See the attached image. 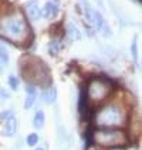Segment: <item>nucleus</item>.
<instances>
[{
	"label": "nucleus",
	"instance_id": "f257e3e1",
	"mask_svg": "<svg viewBox=\"0 0 142 150\" xmlns=\"http://www.w3.org/2000/svg\"><path fill=\"white\" fill-rule=\"evenodd\" d=\"M0 36L13 43H24L30 37L29 23L22 13H12L0 19Z\"/></svg>",
	"mask_w": 142,
	"mask_h": 150
},
{
	"label": "nucleus",
	"instance_id": "f8f14e48",
	"mask_svg": "<svg viewBox=\"0 0 142 150\" xmlns=\"http://www.w3.org/2000/svg\"><path fill=\"white\" fill-rule=\"evenodd\" d=\"M78 109H80V113H81V116H85V112H87V109H88V97H87V93L81 92V94H80V103H78Z\"/></svg>",
	"mask_w": 142,
	"mask_h": 150
},
{
	"label": "nucleus",
	"instance_id": "423d86ee",
	"mask_svg": "<svg viewBox=\"0 0 142 150\" xmlns=\"http://www.w3.org/2000/svg\"><path fill=\"white\" fill-rule=\"evenodd\" d=\"M17 132V120L14 116H9L6 119V123H4V129H3V134L7 136V137H13Z\"/></svg>",
	"mask_w": 142,
	"mask_h": 150
},
{
	"label": "nucleus",
	"instance_id": "39448f33",
	"mask_svg": "<svg viewBox=\"0 0 142 150\" xmlns=\"http://www.w3.org/2000/svg\"><path fill=\"white\" fill-rule=\"evenodd\" d=\"M36 63H31L29 64L27 67L23 69V73L26 76V79L31 80L33 83H37V84H41L44 86L46 83L50 81V74H48V69L46 67L44 62H41L40 59H34Z\"/></svg>",
	"mask_w": 142,
	"mask_h": 150
},
{
	"label": "nucleus",
	"instance_id": "f03ea898",
	"mask_svg": "<svg viewBox=\"0 0 142 150\" xmlns=\"http://www.w3.org/2000/svg\"><path fill=\"white\" fill-rule=\"evenodd\" d=\"M93 142L102 147H119L128 143V136L119 129L101 127L93 133Z\"/></svg>",
	"mask_w": 142,
	"mask_h": 150
},
{
	"label": "nucleus",
	"instance_id": "a211bd4d",
	"mask_svg": "<svg viewBox=\"0 0 142 150\" xmlns=\"http://www.w3.org/2000/svg\"><path fill=\"white\" fill-rule=\"evenodd\" d=\"M37 150H44V149H41V147H40V149H37Z\"/></svg>",
	"mask_w": 142,
	"mask_h": 150
},
{
	"label": "nucleus",
	"instance_id": "7ed1b4c3",
	"mask_svg": "<svg viewBox=\"0 0 142 150\" xmlns=\"http://www.w3.org/2000/svg\"><path fill=\"white\" fill-rule=\"evenodd\" d=\"M125 112L119 106L108 104L97 113L95 123L100 127H119L125 123Z\"/></svg>",
	"mask_w": 142,
	"mask_h": 150
},
{
	"label": "nucleus",
	"instance_id": "ddd939ff",
	"mask_svg": "<svg viewBox=\"0 0 142 150\" xmlns=\"http://www.w3.org/2000/svg\"><path fill=\"white\" fill-rule=\"evenodd\" d=\"M44 120H46V116H44V113H43V112L40 110V112H37V113H36L33 125H34V127L40 129V127L44 126Z\"/></svg>",
	"mask_w": 142,
	"mask_h": 150
},
{
	"label": "nucleus",
	"instance_id": "0eeeda50",
	"mask_svg": "<svg viewBox=\"0 0 142 150\" xmlns=\"http://www.w3.org/2000/svg\"><path fill=\"white\" fill-rule=\"evenodd\" d=\"M26 12L29 14V17L31 20H38L40 16H41V12H40V7L37 4L36 0H29L27 4H26Z\"/></svg>",
	"mask_w": 142,
	"mask_h": 150
},
{
	"label": "nucleus",
	"instance_id": "4468645a",
	"mask_svg": "<svg viewBox=\"0 0 142 150\" xmlns=\"http://www.w3.org/2000/svg\"><path fill=\"white\" fill-rule=\"evenodd\" d=\"M37 142H38V136H37L36 133H31V134L27 136V144H29V146H36Z\"/></svg>",
	"mask_w": 142,
	"mask_h": 150
},
{
	"label": "nucleus",
	"instance_id": "9b49d317",
	"mask_svg": "<svg viewBox=\"0 0 142 150\" xmlns=\"http://www.w3.org/2000/svg\"><path fill=\"white\" fill-rule=\"evenodd\" d=\"M67 35H68V37L71 40H81V33L75 27L74 23H68V26H67Z\"/></svg>",
	"mask_w": 142,
	"mask_h": 150
},
{
	"label": "nucleus",
	"instance_id": "20e7f679",
	"mask_svg": "<svg viewBox=\"0 0 142 150\" xmlns=\"http://www.w3.org/2000/svg\"><path fill=\"white\" fill-rule=\"evenodd\" d=\"M111 90H112L111 81H108L106 79H102V77H97V79L90 81L88 89H87V97L91 102L98 103V102H102L111 93Z\"/></svg>",
	"mask_w": 142,
	"mask_h": 150
},
{
	"label": "nucleus",
	"instance_id": "6e6552de",
	"mask_svg": "<svg viewBox=\"0 0 142 150\" xmlns=\"http://www.w3.org/2000/svg\"><path fill=\"white\" fill-rule=\"evenodd\" d=\"M57 13H58V6H57V3H54V1H47V3L44 4V9H43L44 17L53 19V17L57 16Z\"/></svg>",
	"mask_w": 142,
	"mask_h": 150
},
{
	"label": "nucleus",
	"instance_id": "dca6fc26",
	"mask_svg": "<svg viewBox=\"0 0 142 150\" xmlns=\"http://www.w3.org/2000/svg\"><path fill=\"white\" fill-rule=\"evenodd\" d=\"M0 57H1V60L6 63V62H9V54H7V52H6V47L1 46L0 45Z\"/></svg>",
	"mask_w": 142,
	"mask_h": 150
},
{
	"label": "nucleus",
	"instance_id": "f3484780",
	"mask_svg": "<svg viewBox=\"0 0 142 150\" xmlns=\"http://www.w3.org/2000/svg\"><path fill=\"white\" fill-rule=\"evenodd\" d=\"M50 50H51V53H57L60 50V46H58V43H57V40H54V42L50 43Z\"/></svg>",
	"mask_w": 142,
	"mask_h": 150
},
{
	"label": "nucleus",
	"instance_id": "2eb2a0df",
	"mask_svg": "<svg viewBox=\"0 0 142 150\" xmlns=\"http://www.w3.org/2000/svg\"><path fill=\"white\" fill-rule=\"evenodd\" d=\"M7 81H9V84H10V87H12L13 90H17V87H19V80H17L14 76H9Z\"/></svg>",
	"mask_w": 142,
	"mask_h": 150
},
{
	"label": "nucleus",
	"instance_id": "9d476101",
	"mask_svg": "<svg viewBox=\"0 0 142 150\" xmlns=\"http://www.w3.org/2000/svg\"><path fill=\"white\" fill-rule=\"evenodd\" d=\"M56 99H57V89H56L54 86H51L47 92L43 93V100H44L46 103H54Z\"/></svg>",
	"mask_w": 142,
	"mask_h": 150
},
{
	"label": "nucleus",
	"instance_id": "1a4fd4ad",
	"mask_svg": "<svg viewBox=\"0 0 142 150\" xmlns=\"http://www.w3.org/2000/svg\"><path fill=\"white\" fill-rule=\"evenodd\" d=\"M36 102V89L31 86V84H29L27 86V97H26V102H24V107L26 109H30Z\"/></svg>",
	"mask_w": 142,
	"mask_h": 150
}]
</instances>
